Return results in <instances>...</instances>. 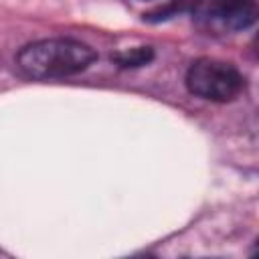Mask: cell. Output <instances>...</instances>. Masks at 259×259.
Segmentation results:
<instances>
[{
	"mask_svg": "<svg viewBox=\"0 0 259 259\" xmlns=\"http://www.w3.org/2000/svg\"><path fill=\"white\" fill-rule=\"evenodd\" d=\"M111 59L119 67H144L154 59V49L152 47H136V49L115 53V55H111Z\"/></svg>",
	"mask_w": 259,
	"mask_h": 259,
	"instance_id": "277c9868",
	"label": "cell"
},
{
	"mask_svg": "<svg viewBox=\"0 0 259 259\" xmlns=\"http://www.w3.org/2000/svg\"><path fill=\"white\" fill-rule=\"evenodd\" d=\"M192 10L208 32H239L257 20V0H196Z\"/></svg>",
	"mask_w": 259,
	"mask_h": 259,
	"instance_id": "3957f363",
	"label": "cell"
},
{
	"mask_svg": "<svg viewBox=\"0 0 259 259\" xmlns=\"http://www.w3.org/2000/svg\"><path fill=\"white\" fill-rule=\"evenodd\" d=\"M184 83L192 95L217 103L233 101L245 87V79L235 65L208 57L188 67Z\"/></svg>",
	"mask_w": 259,
	"mask_h": 259,
	"instance_id": "7a4b0ae2",
	"label": "cell"
},
{
	"mask_svg": "<svg viewBox=\"0 0 259 259\" xmlns=\"http://www.w3.org/2000/svg\"><path fill=\"white\" fill-rule=\"evenodd\" d=\"M97 53L75 38H42L22 47L16 55L18 69L32 79H61L85 71Z\"/></svg>",
	"mask_w": 259,
	"mask_h": 259,
	"instance_id": "6da1fadb",
	"label": "cell"
}]
</instances>
